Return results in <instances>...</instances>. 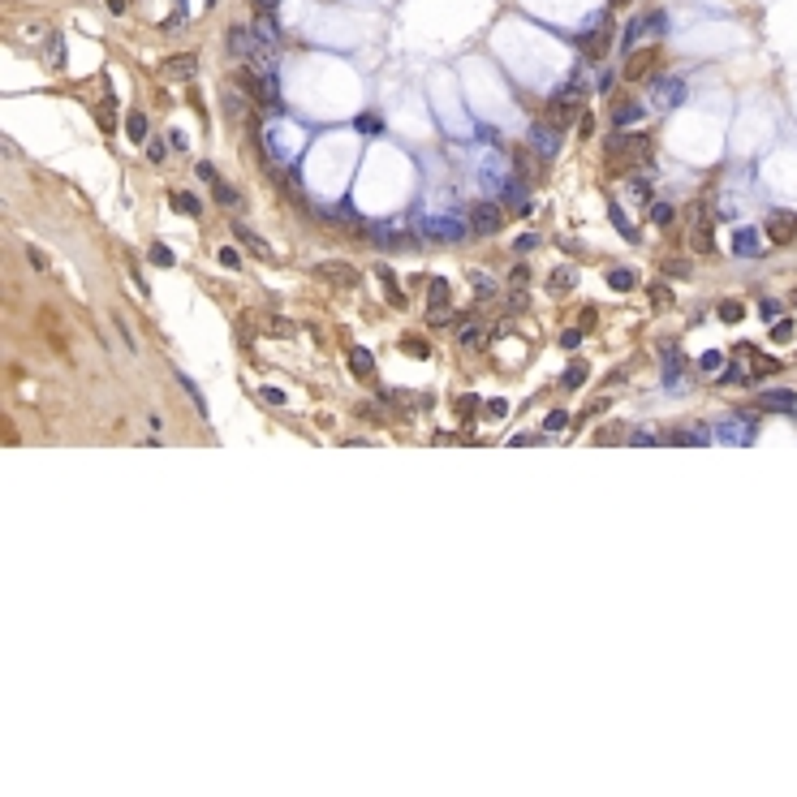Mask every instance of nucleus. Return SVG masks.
<instances>
[{
  "label": "nucleus",
  "instance_id": "f257e3e1",
  "mask_svg": "<svg viewBox=\"0 0 797 797\" xmlns=\"http://www.w3.org/2000/svg\"><path fill=\"white\" fill-rule=\"evenodd\" d=\"M582 99H586V73L578 69V73H574V78H569L565 87H556V91H552V99H547V108H552V117H556V121H569V117L578 112V104H582Z\"/></svg>",
  "mask_w": 797,
  "mask_h": 797
},
{
  "label": "nucleus",
  "instance_id": "f03ea898",
  "mask_svg": "<svg viewBox=\"0 0 797 797\" xmlns=\"http://www.w3.org/2000/svg\"><path fill=\"white\" fill-rule=\"evenodd\" d=\"M241 82L251 87V95L259 99L263 108H271V112L281 108V73H276V69H255V73H241Z\"/></svg>",
  "mask_w": 797,
  "mask_h": 797
},
{
  "label": "nucleus",
  "instance_id": "7ed1b4c3",
  "mask_svg": "<svg viewBox=\"0 0 797 797\" xmlns=\"http://www.w3.org/2000/svg\"><path fill=\"white\" fill-rule=\"evenodd\" d=\"M418 233L431 241H461L470 233V224L461 216H431V220H418Z\"/></svg>",
  "mask_w": 797,
  "mask_h": 797
},
{
  "label": "nucleus",
  "instance_id": "20e7f679",
  "mask_svg": "<svg viewBox=\"0 0 797 797\" xmlns=\"http://www.w3.org/2000/svg\"><path fill=\"white\" fill-rule=\"evenodd\" d=\"M608 13H595L590 22H586V31L578 35V47L582 52H590V57H604V47H608Z\"/></svg>",
  "mask_w": 797,
  "mask_h": 797
},
{
  "label": "nucleus",
  "instance_id": "39448f33",
  "mask_svg": "<svg viewBox=\"0 0 797 797\" xmlns=\"http://www.w3.org/2000/svg\"><path fill=\"white\" fill-rule=\"evenodd\" d=\"M737 418H741V422L724 418V422L715 427V435L729 440V444H750V440H754V414H750V410H737Z\"/></svg>",
  "mask_w": 797,
  "mask_h": 797
},
{
  "label": "nucleus",
  "instance_id": "423d86ee",
  "mask_svg": "<svg viewBox=\"0 0 797 797\" xmlns=\"http://www.w3.org/2000/svg\"><path fill=\"white\" fill-rule=\"evenodd\" d=\"M677 104H685V82L681 78H655V108L668 112Z\"/></svg>",
  "mask_w": 797,
  "mask_h": 797
},
{
  "label": "nucleus",
  "instance_id": "0eeeda50",
  "mask_svg": "<svg viewBox=\"0 0 797 797\" xmlns=\"http://www.w3.org/2000/svg\"><path fill=\"white\" fill-rule=\"evenodd\" d=\"M496 229H500V207H496V203H475V207H470V233H496Z\"/></svg>",
  "mask_w": 797,
  "mask_h": 797
},
{
  "label": "nucleus",
  "instance_id": "6e6552de",
  "mask_svg": "<svg viewBox=\"0 0 797 797\" xmlns=\"http://www.w3.org/2000/svg\"><path fill=\"white\" fill-rule=\"evenodd\" d=\"M767 237L776 241V246H789V241H797V216H784V211H776V216H767Z\"/></svg>",
  "mask_w": 797,
  "mask_h": 797
},
{
  "label": "nucleus",
  "instance_id": "1a4fd4ad",
  "mask_svg": "<svg viewBox=\"0 0 797 797\" xmlns=\"http://www.w3.org/2000/svg\"><path fill=\"white\" fill-rule=\"evenodd\" d=\"M530 151H535L539 160H552V156L560 151V134H556L552 126H535V134H530Z\"/></svg>",
  "mask_w": 797,
  "mask_h": 797
},
{
  "label": "nucleus",
  "instance_id": "9d476101",
  "mask_svg": "<svg viewBox=\"0 0 797 797\" xmlns=\"http://www.w3.org/2000/svg\"><path fill=\"white\" fill-rule=\"evenodd\" d=\"M759 405H763V410H776V414H797V392H789V388H767V392H759Z\"/></svg>",
  "mask_w": 797,
  "mask_h": 797
},
{
  "label": "nucleus",
  "instance_id": "9b49d317",
  "mask_svg": "<svg viewBox=\"0 0 797 797\" xmlns=\"http://www.w3.org/2000/svg\"><path fill=\"white\" fill-rule=\"evenodd\" d=\"M315 276H328L332 285H358V271L350 267V263H315Z\"/></svg>",
  "mask_w": 797,
  "mask_h": 797
},
{
  "label": "nucleus",
  "instance_id": "f8f14e48",
  "mask_svg": "<svg viewBox=\"0 0 797 797\" xmlns=\"http://www.w3.org/2000/svg\"><path fill=\"white\" fill-rule=\"evenodd\" d=\"M350 371L358 380H371L375 375V354H371L366 345H350Z\"/></svg>",
  "mask_w": 797,
  "mask_h": 797
},
{
  "label": "nucleus",
  "instance_id": "ddd939ff",
  "mask_svg": "<svg viewBox=\"0 0 797 797\" xmlns=\"http://www.w3.org/2000/svg\"><path fill=\"white\" fill-rule=\"evenodd\" d=\"M664 380H668V388H677V380H681V354H677V345H664Z\"/></svg>",
  "mask_w": 797,
  "mask_h": 797
},
{
  "label": "nucleus",
  "instance_id": "4468645a",
  "mask_svg": "<svg viewBox=\"0 0 797 797\" xmlns=\"http://www.w3.org/2000/svg\"><path fill=\"white\" fill-rule=\"evenodd\" d=\"M733 251H737L741 259H754V255L763 251V246H759V233H754V229H741V233L733 237Z\"/></svg>",
  "mask_w": 797,
  "mask_h": 797
},
{
  "label": "nucleus",
  "instance_id": "2eb2a0df",
  "mask_svg": "<svg viewBox=\"0 0 797 797\" xmlns=\"http://www.w3.org/2000/svg\"><path fill=\"white\" fill-rule=\"evenodd\" d=\"M194 65H198V61L186 52V57H172L164 69H168V78H181V82H190V78H194Z\"/></svg>",
  "mask_w": 797,
  "mask_h": 797
},
{
  "label": "nucleus",
  "instance_id": "dca6fc26",
  "mask_svg": "<svg viewBox=\"0 0 797 797\" xmlns=\"http://www.w3.org/2000/svg\"><path fill=\"white\" fill-rule=\"evenodd\" d=\"M608 285H612L616 293H630V289L638 285V271H630V267H612V271H608Z\"/></svg>",
  "mask_w": 797,
  "mask_h": 797
},
{
  "label": "nucleus",
  "instance_id": "f3484780",
  "mask_svg": "<svg viewBox=\"0 0 797 797\" xmlns=\"http://www.w3.org/2000/svg\"><path fill=\"white\" fill-rule=\"evenodd\" d=\"M255 35H259L267 47H271V43H281V22L271 17V13H263V17H259V27H255Z\"/></svg>",
  "mask_w": 797,
  "mask_h": 797
},
{
  "label": "nucleus",
  "instance_id": "a211bd4d",
  "mask_svg": "<svg viewBox=\"0 0 797 797\" xmlns=\"http://www.w3.org/2000/svg\"><path fill=\"white\" fill-rule=\"evenodd\" d=\"M233 233H237V237H241L246 246H251V251H255L259 259H271V251H267V241H263L259 233H251V229H246V224H233Z\"/></svg>",
  "mask_w": 797,
  "mask_h": 797
},
{
  "label": "nucleus",
  "instance_id": "6ab92c4d",
  "mask_svg": "<svg viewBox=\"0 0 797 797\" xmlns=\"http://www.w3.org/2000/svg\"><path fill=\"white\" fill-rule=\"evenodd\" d=\"M500 194H505V203H509L513 211H530V194H526V186H505Z\"/></svg>",
  "mask_w": 797,
  "mask_h": 797
},
{
  "label": "nucleus",
  "instance_id": "aec40b11",
  "mask_svg": "<svg viewBox=\"0 0 797 797\" xmlns=\"http://www.w3.org/2000/svg\"><path fill=\"white\" fill-rule=\"evenodd\" d=\"M612 121H616V130H625V126H638V121H642V104H620V108L612 112Z\"/></svg>",
  "mask_w": 797,
  "mask_h": 797
},
{
  "label": "nucleus",
  "instance_id": "412c9836",
  "mask_svg": "<svg viewBox=\"0 0 797 797\" xmlns=\"http://www.w3.org/2000/svg\"><path fill=\"white\" fill-rule=\"evenodd\" d=\"M172 207H177L181 216H203V203L190 194V190H181V194H172Z\"/></svg>",
  "mask_w": 797,
  "mask_h": 797
},
{
  "label": "nucleus",
  "instance_id": "4be33fe9",
  "mask_svg": "<svg viewBox=\"0 0 797 797\" xmlns=\"http://www.w3.org/2000/svg\"><path fill=\"white\" fill-rule=\"evenodd\" d=\"M375 276H380V285H384V293H388V302H392V306H401V302H405V297H401V289H396V281H392V271H388V267L380 263V267H375Z\"/></svg>",
  "mask_w": 797,
  "mask_h": 797
},
{
  "label": "nucleus",
  "instance_id": "5701e85b",
  "mask_svg": "<svg viewBox=\"0 0 797 797\" xmlns=\"http://www.w3.org/2000/svg\"><path fill=\"white\" fill-rule=\"evenodd\" d=\"M126 134H130V142H138V147L147 142V117H142V112H130V117H126Z\"/></svg>",
  "mask_w": 797,
  "mask_h": 797
},
{
  "label": "nucleus",
  "instance_id": "b1692460",
  "mask_svg": "<svg viewBox=\"0 0 797 797\" xmlns=\"http://www.w3.org/2000/svg\"><path fill=\"white\" fill-rule=\"evenodd\" d=\"M427 302H431V311H444V302H448V281L444 276H435L427 285Z\"/></svg>",
  "mask_w": 797,
  "mask_h": 797
},
{
  "label": "nucleus",
  "instance_id": "393cba45",
  "mask_svg": "<svg viewBox=\"0 0 797 797\" xmlns=\"http://www.w3.org/2000/svg\"><path fill=\"white\" fill-rule=\"evenodd\" d=\"M211 194H216V203H224V207H237V203H241V198H237V190H233L229 181H220V177L211 181Z\"/></svg>",
  "mask_w": 797,
  "mask_h": 797
},
{
  "label": "nucleus",
  "instance_id": "a878e982",
  "mask_svg": "<svg viewBox=\"0 0 797 797\" xmlns=\"http://www.w3.org/2000/svg\"><path fill=\"white\" fill-rule=\"evenodd\" d=\"M690 246H694L699 255H711V251H715V241H711V229H707V224H699V229L690 233Z\"/></svg>",
  "mask_w": 797,
  "mask_h": 797
},
{
  "label": "nucleus",
  "instance_id": "bb28decb",
  "mask_svg": "<svg viewBox=\"0 0 797 797\" xmlns=\"http://www.w3.org/2000/svg\"><path fill=\"white\" fill-rule=\"evenodd\" d=\"M177 384H181V392H186V396H190V401H194V410H198V414H203V418H207V401H203V392H198V388H194V380H190V375H177Z\"/></svg>",
  "mask_w": 797,
  "mask_h": 797
},
{
  "label": "nucleus",
  "instance_id": "cd10ccee",
  "mask_svg": "<svg viewBox=\"0 0 797 797\" xmlns=\"http://www.w3.org/2000/svg\"><path fill=\"white\" fill-rule=\"evenodd\" d=\"M651 65H655V52H638V57L625 65V78H642V73L651 69Z\"/></svg>",
  "mask_w": 797,
  "mask_h": 797
},
{
  "label": "nucleus",
  "instance_id": "c85d7f7f",
  "mask_svg": "<svg viewBox=\"0 0 797 797\" xmlns=\"http://www.w3.org/2000/svg\"><path fill=\"white\" fill-rule=\"evenodd\" d=\"M720 384H745V366H741V362L720 366Z\"/></svg>",
  "mask_w": 797,
  "mask_h": 797
},
{
  "label": "nucleus",
  "instance_id": "c756f323",
  "mask_svg": "<svg viewBox=\"0 0 797 797\" xmlns=\"http://www.w3.org/2000/svg\"><path fill=\"white\" fill-rule=\"evenodd\" d=\"M560 384H565V388H582V384H586V362H574V366L565 371Z\"/></svg>",
  "mask_w": 797,
  "mask_h": 797
},
{
  "label": "nucleus",
  "instance_id": "7c9ffc66",
  "mask_svg": "<svg viewBox=\"0 0 797 797\" xmlns=\"http://www.w3.org/2000/svg\"><path fill=\"white\" fill-rule=\"evenodd\" d=\"M565 289H574V271H569V267H556V271H552V293H565Z\"/></svg>",
  "mask_w": 797,
  "mask_h": 797
},
{
  "label": "nucleus",
  "instance_id": "2f4dec72",
  "mask_svg": "<svg viewBox=\"0 0 797 797\" xmlns=\"http://www.w3.org/2000/svg\"><path fill=\"white\" fill-rule=\"evenodd\" d=\"M565 427H569V414H565V410H552V414L543 418V431H565Z\"/></svg>",
  "mask_w": 797,
  "mask_h": 797
},
{
  "label": "nucleus",
  "instance_id": "473e14b6",
  "mask_svg": "<svg viewBox=\"0 0 797 797\" xmlns=\"http://www.w3.org/2000/svg\"><path fill=\"white\" fill-rule=\"evenodd\" d=\"M646 216H651L655 224H672V203H660V198H655V203H651V211H646Z\"/></svg>",
  "mask_w": 797,
  "mask_h": 797
},
{
  "label": "nucleus",
  "instance_id": "72a5a7b5",
  "mask_svg": "<svg viewBox=\"0 0 797 797\" xmlns=\"http://www.w3.org/2000/svg\"><path fill=\"white\" fill-rule=\"evenodd\" d=\"M616 440H625V427H604V431H595V444H616Z\"/></svg>",
  "mask_w": 797,
  "mask_h": 797
},
{
  "label": "nucleus",
  "instance_id": "f704fd0d",
  "mask_svg": "<svg viewBox=\"0 0 797 797\" xmlns=\"http://www.w3.org/2000/svg\"><path fill=\"white\" fill-rule=\"evenodd\" d=\"M151 263H156V267H172V251L156 241V246H151Z\"/></svg>",
  "mask_w": 797,
  "mask_h": 797
},
{
  "label": "nucleus",
  "instance_id": "c9c22d12",
  "mask_svg": "<svg viewBox=\"0 0 797 797\" xmlns=\"http://www.w3.org/2000/svg\"><path fill=\"white\" fill-rule=\"evenodd\" d=\"M745 315V306L741 302H724V306H720V319H724V323H737Z\"/></svg>",
  "mask_w": 797,
  "mask_h": 797
},
{
  "label": "nucleus",
  "instance_id": "e433bc0d",
  "mask_svg": "<svg viewBox=\"0 0 797 797\" xmlns=\"http://www.w3.org/2000/svg\"><path fill=\"white\" fill-rule=\"evenodd\" d=\"M642 31H646V17H634L630 27H625V47H634V39H638Z\"/></svg>",
  "mask_w": 797,
  "mask_h": 797
},
{
  "label": "nucleus",
  "instance_id": "4c0bfd02",
  "mask_svg": "<svg viewBox=\"0 0 797 797\" xmlns=\"http://www.w3.org/2000/svg\"><path fill=\"white\" fill-rule=\"evenodd\" d=\"M535 246H539V237H535V233H521V237L513 241V251H517V255H526V251H535Z\"/></svg>",
  "mask_w": 797,
  "mask_h": 797
},
{
  "label": "nucleus",
  "instance_id": "58836bf2",
  "mask_svg": "<svg viewBox=\"0 0 797 797\" xmlns=\"http://www.w3.org/2000/svg\"><path fill=\"white\" fill-rule=\"evenodd\" d=\"M194 172H198V181H203V186H211V181L220 177V172H216V164H207V160H203V164H198Z\"/></svg>",
  "mask_w": 797,
  "mask_h": 797
},
{
  "label": "nucleus",
  "instance_id": "ea45409f",
  "mask_svg": "<svg viewBox=\"0 0 797 797\" xmlns=\"http://www.w3.org/2000/svg\"><path fill=\"white\" fill-rule=\"evenodd\" d=\"M699 366H703V371H720V366H724V354H715V350H711V354L699 358Z\"/></svg>",
  "mask_w": 797,
  "mask_h": 797
},
{
  "label": "nucleus",
  "instance_id": "a19ab883",
  "mask_svg": "<svg viewBox=\"0 0 797 797\" xmlns=\"http://www.w3.org/2000/svg\"><path fill=\"white\" fill-rule=\"evenodd\" d=\"M470 285H475L479 293H491L496 285H491V276H483V271H470Z\"/></svg>",
  "mask_w": 797,
  "mask_h": 797
},
{
  "label": "nucleus",
  "instance_id": "79ce46f5",
  "mask_svg": "<svg viewBox=\"0 0 797 797\" xmlns=\"http://www.w3.org/2000/svg\"><path fill=\"white\" fill-rule=\"evenodd\" d=\"M358 130L362 134H380L384 126H380V117H358Z\"/></svg>",
  "mask_w": 797,
  "mask_h": 797
},
{
  "label": "nucleus",
  "instance_id": "37998d69",
  "mask_svg": "<svg viewBox=\"0 0 797 797\" xmlns=\"http://www.w3.org/2000/svg\"><path fill=\"white\" fill-rule=\"evenodd\" d=\"M646 27H651L655 35H664L668 31V13H651V17H646Z\"/></svg>",
  "mask_w": 797,
  "mask_h": 797
},
{
  "label": "nucleus",
  "instance_id": "c03bdc74",
  "mask_svg": "<svg viewBox=\"0 0 797 797\" xmlns=\"http://www.w3.org/2000/svg\"><path fill=\"white\" fill-rule=\"evenodd\" d=\"M220 263H224V267H241V255L233 251V246H224V251H220Z\"/></svg>",
  "mask_w": 797,
  "mask_h": 797
},
{
  "label": "nucleus",
  "instance_id": "a18cd8bd",
  "mask_svg": "<svg viewBox=\"0 0 797 797\" xmlns=\"http://www.w3.org/2000/svg\"><path fill=\"white\" fill-rule=\"evenodd\" d=\"M479 341H483V332H479V328H461V345H465V350H475Z\"/></svg>",
  "mask_w": 797,
  "mask_h": 797
},
{
  "label": "nucleus",
  "instance_id": "49530a36",
  "mask_svg": "<svg viewBox=\"0 0 797 797\" xmlns=\"http://www.w3.org/2000/svg\"><path fill=\"white\" fill-rule=\"evenodd\" d=\"M759 315L767 319V323H776V315H780V302H771V297H767V302L759 306Z\"/></svg>",
  "mask_w": 797,
  "mask_h": 797
},
{
  "label": "nucleus",
  "instance_id": "de8ad7c7",
  "mask_svg": "<svg viewBox=\"0 0 797 797\" xmlns=\"http://www.w3.org/2000/svg\"><path fill=\"white\" fill-rule=\"evenodd\" d=\"M332 216H336V220H350V224H362V220H358V211H354L350 203H341V207H336Z\"/></svg>",
  "mask_w": 797,
  "mask_h": 797
},
{
  "label": "nucleus",
  "instance_id": "09e8293b",
  "mask_svg": "<svg viewBox=\"0 0 797 797\" xmlns=\"http://www.w3.org/2000/svg\"><path fill=\"white\" fill-rule=\"evenodd\" d=\"M47 61H52V65H61V35H52V39H47Z\"/></svg>",
  "mask_w": 797,
  "mask_h": 797
},
{
  "label": "nucleus",
  "instance_id": "8fccbe9b",
  "mask_svg": "<svg viewBox=\"0 0 797 797\" xmlns=\"http://www.w3.org/2000/svg\"><path fill=\"white\" fill-rule=\"evenodd\" d=\"M612 224H616V229H620V233H625V237H634V224H630L625 216H620L616 207H612Z\"/></svg>",
  "mask_w": 797,
  "mask_h": 797
},
{
  "label": "nucleus",
  "instance_id": "3c124183",
  "mask_svg": "<svg viewBox=\"0 0 797 797\" xmlns=\"http://www.w3.org/2000/svg\"><path fill=\"white\" fill-rule=\"evenodd\" d=\"M487 414H491V418H505V414H509V401L496 396V401H487Z\"/></svg>",
  "mask_w": 797,
  "mask_h": 797
},
{
  "label": "nucleus",
  "instance_id": "603ef678",
  "mask_svg": "<svg viewBox=\"0 0 797 797\" xmlns=\"http://www.w3.org/2000/svg\"><path fill=\"white\" fill-rule=\"evenodd\" d=\"M771 336H776V341H789V336H793V323H789V319H780L776 328H771Z\"/></svg>",
  "mask_w": 797,
  "mask_h": 797
},
{
  "label": "nucleus",
  "instance_id": "864d4df0",
  "mask_svg": "<svg viewBox=\"0 0 797 797\" xmlns=\"http://www.w3.org/2000/svg\"><path fill=\"white\" fill-rule=\"evenodd\" d=\"M405 354H418V358H427L431 350H427V345H422V341H414V336H410V341H405Z\"/></svg>",
  "mask_w": 797,
  "mask_h": 797
},
{
  "label": "nucleus",
  "instance_id": "5fc2aeb1",
  "mask_svg": "<svg viewBox=\"0 0 797 797\" xmlns=\"http://www.w3.org/2000/svg\"><path fill=\"white\" fill-rule=\"evenodd\" d=\"M224 104H229V117H241V99H237V91L224 95Z\"/></svg>",
  "mask_w": 797,
  "mask_h": 797
},
{
  "label": "nucleus",
  "instance_id": "6e6d98bb",
  "mask_svg": "<svg viewBox=\"0 0 797 797\" xmlns=\"http://www.w3.org/2000/svg\"><path fill=\"white\" fill-rule=\"evenodd\" d=\"M457 410H461V414H475V410H479V396H461Z\"/></svg>",
  "mask_w": 797,
  "mask_h": 797
},
{
  "label": "nucleus",
  "instance_id": "4d7b16f0",
  "mask_svg": "<svg viewBox=\"0 0 797 797\" xmlns=\"http://www.w3.org/2000/svg\"><path fill=\"white\" fill-rule=\"evenodd\" d=\"M560 345H565V350H578V345H582V332H565Z\"/></svg>",
  "mask_w": 797,
  "mask_h": 797
},
{
  "label": "nucleus",
  "instance_id": "13d9d810",
  "mask_svg": "<svg viewBox=\"0 0 797 797\" xmlns=\"http://www.w3.org/2000/svg\"><path fill=\"white\" fill-rule=\"evenodd\" d=\"M526 281H530V271H526V267H513V285L526 289Z\"/></svg>",
  "mask_w": 797,
  "mask_h": 797
},
{
  "label": "nucleus",
  "instance_id": "bf43d9fd",
  "mask_svg": "<svg viewBox=\"0 0 797 797\" xmlns=\"http://www.w3.org/2000/svg\"><path fill=\"white\" fill-rule=\"evenodd\" d=\"M634 444H638V448H651V444H655V435H651V431H638V435H634Z\"/></svg>",
  "mask_w": 797,
  "mask_h": 797
},
{
  "label": "nucleus",
  "instance_id": "052dcab7",
  "mask_svg": "<svg viewBox=\"0 0 797 797\" xmlns=\"http://www.w3.org/2000/svg\"><path fill=\"white\" fill-rule=\"evenodd\" d=\"M147 156H151V160L160 164V160H164V142H151V147H147Z\"/></svg>",
  "mask_w": 797,
  "mask_h": 797
},
{
  "label": "nucleus",
  "instance_id": "680f3d73",
  "mask_svg": "<svg viewBox=\"0 0 797 797\" xmlns=\"http://www.w3.org/2000/svg\"><path fill=\"white\" fill-rule=\"evenodd\" d=\"M259 5V13H271V9H281V0H255Z\"/></svg>",
  "mask_w": 797,
  "mask_h": 797
},
{
  "label": "nucleus",
  "instance_id": "e2e57ef3",
  "mask_svg": "<svg viewBox=\"0 0 797 797\" xmlns=\"http://www.w3.org/2000/svg\"><path fill=\"white\" fill-rule=\"evenodd\" d=\"M612 5H630V0H612Z\"/></svg>",
  "mask_w": 797,
  "mask_h": 797
}]
</instances>
